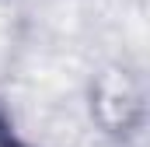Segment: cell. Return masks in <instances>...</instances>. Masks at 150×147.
I'll list each match as a JSON object with an SVG mask.
<instances>
[{
	"label": "cell",
	"mask_w": 150,
	"mask_h": 147,
	"mask_svg": "<svg viewBox=\"0 0 150 147\" xmlns=\"http://www.w3.org/2000/svg\"><path fill=\"white\" fill-rule=\"evenodd\" d=\"M0 147H18L11 137H7V130H4V126H0Z\"/></svg>",
	"instance_id": "6da1fadb"
}]
</instances>
